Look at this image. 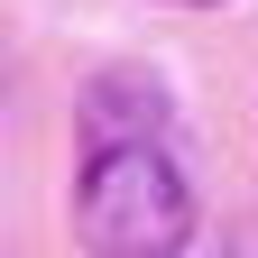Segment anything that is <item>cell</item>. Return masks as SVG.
Wrapping results in <instances>:
<instances>
[{
  "label": "cell",
  "mask_w": 258,
  "mask_h": 258,
  "mask_svg": "<svg viewBox=\"0 0 258 258\" xmlns=\"http://www.w3.org/2000/svg\"><path fill=\"white\" fill-rule=\"evenodd\" d=\"M74 240L92 258H184L194 175H184L175 139H157V148H83V166H74Z\"/></svg>",
  "instance_id": "obj_1"
},
{
  "label": "cell",
  "mask_w": 258,
  "mask_h": 258,
  "mask_svg": "<svg viewBox=\"0 0 258 258\" xmlns=\"http://www.w3.org/2000/svg\"><path fill=\"white\" fill-rule=\"evenodd\" d=\"M74 139L83 148H157V139H175V83L148 74V64L92 74L83 102H74Z\"/></svg>",
  "instance_id": "obj_2"
},
{
  "label": "cell",
  "mask_w": 258,
  "mask_h": 258,
  "mask_svg": "<svg viewBox=\"0 0 258 258\" xmlns=\"http://www.w3.org/2000/svg\"><path fill=\"white\" fill-rule=\"evenodd\" d=\"M212 258H258V221H231V231L212 240Z\"/></svg>",
  "instance_id": "obj_3"
},
{
  "label": "cell",
  "mask_w": 258,
  "mask_h": 258,
  "mask_svg": "<svg viewBox=\"0 0 258 258\" xmlns=\"http://www.w3.org/2000/svg\"><path fill=\"white\" fill-rule=\"evenodd\" d=\"M166 10H221V0H166Z\"/></svg>",
  "instance_id": "obj_4"
}]
</instances>
